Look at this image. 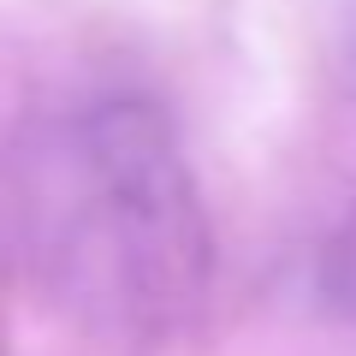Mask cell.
I'll list each match as a JSON object with an SVG mask.
<instances>
[{"label": "cell", "instance_id": "1", "mask_svg": "<svg viewBox=\"0 0 356 356\" xmlns=\"http://www.w3.org/2000/svg\"><path fill=\"white\" fill-rule=\"evenodd\" d=\"M77 243L107 267L113 297L143 321L191 315L208 291L214 238L172 119L143 95H107L77 119Z\"/></svg>", "mask_w": 356, "mask_h": 356}]
</instances>
